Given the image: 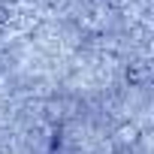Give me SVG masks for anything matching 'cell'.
<instances>
[{
  "instance_id": "1",
  "label": "cell",
  "mask_w": 154,
  "mask_h": 154,
  "mask_svg": "<svg viewBox=\"0 0 154 154\" xmlns=\"http://www.w3.org/2000/svg\"><path fill=\"white\" fill-rule=\"evenodd\" d=\"M127 82H130L133 88H145V85L151 82V63H148V60H133V63L127 66Z\"/></svg>"
},
{
  "instance_id": "2",
  "label": "cell",
  "mask_w": 154,
  "mask_h": 154,
  "mask_svg": "<svg viewBox=\"0 0 154 154\" xmlns=\"http://www.w3.org/2000/svg\"><path fill=\"white\" fill-rule=\"evenodd\" d=\"M9 18V3H6V0H0V24H3Z\"/></svg>"
}]
</instances>
